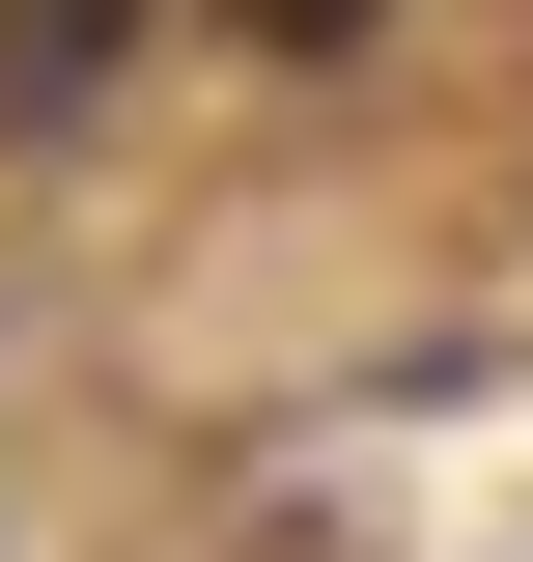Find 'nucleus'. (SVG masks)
Listing matches in <instances>:
<instances>
[{"label":"nucleus","mask_w":533,"mask_h":562,"mask_svg":"<svg viewBox=\"0 0 533 562\" xmlns=\"http://www.w3.org/2000/svg\"><path fill=\"white\" fill-rule=\"evenodd\" d=\"M225 29H253V57H337V29H394V0H225Z\"/></svg>","instance_id":"obj_2"},{"label":"nucleus","mask_w":533,"mask_h":562,"mask_svg":"<svg viewBox=\"0 0 533 562\" xmlns=\"http://www.w3.org/2000/svg\"><path fill=\"white\" fill-rule=\"evenodd\" d=\"M113 29H140V0H0V113H84V85H113Z\"/></svg>","instance_id":"obj_1"}]
</instances>
